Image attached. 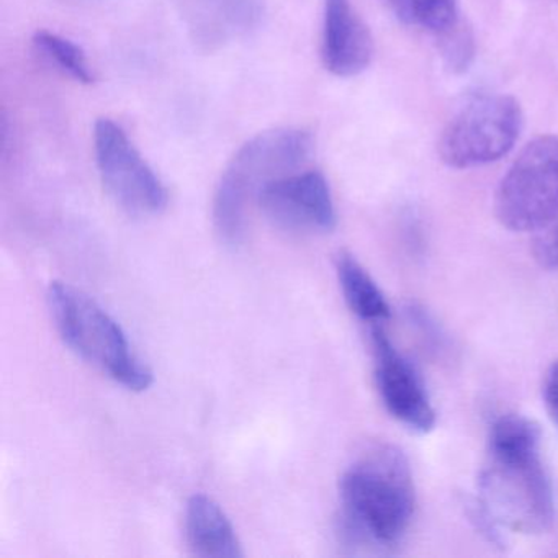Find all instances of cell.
<instances>
[{
    "label": "cell",
    "mask_w": 558,
    "mask_h": 558,
    "mask_svg": "<svg viewBox=\"0 0 558 558\" xmlns=\"http://www.w3.org/2000/svg\"><path fill=\"white\" fill-rule=\"evenodd\" d=\"M341 535L354 547H391L413 521V475L407 457L390 446L368 450L339 483Z\"/></svg>",
    "instance_id": "cell-1"
},
{
    "label": "cell",
    "mask_w": 558,
    "mask_h": 558,
    "mask_svg": "<svg viewBox=\"0 0 558 558\" xmlns=\"http://www.w3.org/2000/svg\"><path fill=\"white\" fill-rule=\"evenodd\" d=\"M313 148L305 130L277 129L259 133L238 149L215 192L214 225L221 243L238 246L243 241L251 201L274 179L303 168Z\"/></svg>",
    "instance_id": "cell-2"
},
{
    "label": "cell",
    "mask_w": 558,
    "mask_h": 558,
    "mask_svg": "<svg viewBox=\"0 0 558 558\" xmlns=\"http://www.w3.org/2000/svg\"><path fill=\"white\" fill-rule=\"evenodd\" d=\"M48 305L61 339L74 354L129 390L151 387L153 372L135 354L122 326L96 300L70 283L53 282Z\"/></svg>",
    "instance_id": "cell-3"
},
{
    "label": "cell",
    "mask_w": 558,
    "mask_h": 558,
    "mask_svg": "<svg viewBox=\"0 0 558 558\" xmlns=\"http://www.w3.org/2000/svg\"><path fill=\"white\" fill-rule=\"evenodd\" d=\"M480 498L505 527L542 534L554 527L555 496L541 449L489 450Z\"/></svg>",
    "instance_id": "cell-4"
},
{
    "label": "cell",
    "mask_w": 558,
    "mask_h": 558,
    "mask_svg": "<svg viewBox=\"0 0 558 558\" xmlns=\"http://www.w3.org/2000/svg\"><path fill=\"white\" fill-rule=\"evenodd\" d=\"M499 223L511 231H538L558 215V136L525 145L499 182L495 197Z\"/></svg>",
    "instance_id": "cell-5"
},
{
    "label": "cell",
    "mask_w": 558,
    "mask_h": 558,
    "mask_svg": "<svg viewBox=\"0 0 558 558\" xmlns=\"http://www.w3.org/2000/svg\"><path fill=\"white\" fill-rule=\"evenodd\" d=\"M521 130L522 112L514 97H476L444 130L440 159L453 169L489 165L514 148Z\"/></svg>",
    "instance_id": "cell-6"
},
{
    "label": "cell",
    "mask_w": 558,
    "mask_h": 558,
    "mask_svg": "<svg viewBox=\"0 0 558 558\" xmlns=\"http://www.w3.org/2000/svg\"><path fill=\"white\" fill-rule=\"evenodd\" d=\"M94 149L104 187L122 210L155 217L168 207V189L116 122L96 123Z\"/></svg>",
    "instance_id": "cell-7"
},
{
    "label": "cell",
    "mask_w": 558,
    "mask_h": 558,
    "mask_svg": "<svg viewBox=\"0 0 558 558\" xmlns=\"http://www.w3.org/2000/svg\"><path fill=\"white\" fill-rule=\"evenodd\" d=\"M256 201L274 227L290 233H329L338 221L331 189L319 171L274 179Z\"/></svg>",
    "instance_id": "cell-8"
},
{
    "label": "cell",
    "mask_w": 558,
    "mask_h": 558,
    "mask_svg": "<svg viewBox=\"0 0 558 558\" xmlns=\"http://www.w3.org/2000/svg\"><path fill=\"white\" fill-rule=\"evenodd\" d=\"M371 341L375 385L388 413L414 433H429L436 426V411L420 372L380 326L372 328Z\"/></svg>",
    "instance_id": "cell-9"
},
{
    "label": "cell",
    "mask_w": 558,
    "mask_h": 558,
    "mask_svg": "<svg viewBox=\"0 0 558 558\" xmlns=\"http://www.w3.org/2000/svg\"><path fill=\"white\" fill-rule=\"evenodd\" d=\"M322 58L338 77H354L371 66L374 38L351 0H323Z\"/></svg>",
    "instance_id": "cell-10"
},
{
    "label": "cell",
    "mask_w": 558,
    "mask_h": 558,
    "mask_svg": "<svg viewBox=\"0 0 558 558\" xmlns=\"http://www.w3.org/2000/svg\"><path fill=\"white\" fill-rule=\"evenodd\" d=\"M185 538L197 557L240 558L244 555L227 512L207 495L192 496L187 502Z\"/></svg>",
    "instance_id": "cell-11"
},
{
    "label": "cell",
    "mask_w": 558,
    "mask_h": 558,
    "mask_svg": "<svg viewBox=\"0 0 558 558\" xmlns=\"http://www.w3.org/2000/svg\"><path fill=\"white\" fill-rule=\"evenodd\" d=\"M192 31L204 44H223L246 34L260 17L257 0H189Z\"/></svg>",
    "instance_id": "cell-12"
},
{
    "label": "cell",
    "mask_w": 558,
    "mask_h": 558,
    "mask_svg": "<svg viewBox=\"0 0 558 558\" xmlns=\"http://www.w3.org/2000/svg\"><path fill=\"white\" fill-rule=\"evenodd\" d=\"M336 272L342 295L352 313L368 323H380L390 318V305L384 292L352 254H339Z\"/></svg>",
    "instance_id": "cell-13"
},
{
    "label": "cell",
    "mask_w": 558,
    "mask_h": 558,
    "mask_svg": "<svg viewBox=\"0 0 558 558\" xmlns=\"http://www.w3.org/2000/svg\"><path fill=\"white\" fill-rule=\"evenodd\" d=\"M384 4L401 24L436 38L462 21L459 0H384Z\"/></svg>",
    "instance_id": "cell-14"
},
{
    "label": "cell",
    "mask_w": 558,
    "mask_h": 558,
    "mask_svg": "<svg viewBox=\"0 0 558 558\" xmlns=\"http://www.w3.org/2000/svg\"><path fill=\"white\" fill-rule=\"evenodd\" d=\"M34 47L54 70L63 73L80 84H93L96 81L86 53L68 38L51 32L40 31L35 34Z\"/></svg>",
    "instance_id": "cell-15"
},
{
    "label": "cell",
    "mask_w": 558,
    "mask_h": 558,
    "mask_svg": "<svg viewBox=\"0 0 558 558\" xmlns=\"http://www.w3.org/2000/svg\"><path fill=\"white\" fill-rule=\"evenodd\" d=\"M437 47L442 54L444 63L453 73H463L469 70L473 57H475V41L472 31L465 22L460 21L449 31L436 38Z\"/></svg>",
    "instance_id": "cell-16"
},
{
    "label": "cell",
    "mask_w": 558,
    "mask_h": 558,
    "mask_svg": "<svg viewBox=\"0 0 558 558\" xmlns=\"http://www.w3.org/2000/svg\"><path fill=\"white\" fill-rule=\"evenodd\" d=\"M465 514L472 522L475 531H478L486 541L496 547H505L506 538L502 534V525L493 514L492 509L485 505L482 498H472L465 501Z\"/></svg>",
    "instance_id": "cell-17"
},
{
    "label": "cell",
    "mask_w": 558,
    "mask_h": 558,
    "mask_svg": "<svg viewBox=\"0 0 558 558\" xmlns=\"http://www.w3.org/2000/svg\"><path fill=\"white\" fill-rule=\"evenodd\" d=\"M534 256L545 269H558V215L537 231Z\"/></svg>",
    "instance_id": "cell-18"
},
{
    "label": "cell",
    "mask_w": 558,
    "mask_h": 558,
    "mask_svg": "<svg viewBox=\"0 0 558 558\" xmlns=\"http://www.w3.org/2000/svg\"><path fill=\"white\" fill-rule=\"evenodd\" d=\"M544 401L548 413L558 424V361H555L545 374Z\"/></svg>",
    "instance_id": "cell-19"
}]
</instances>
